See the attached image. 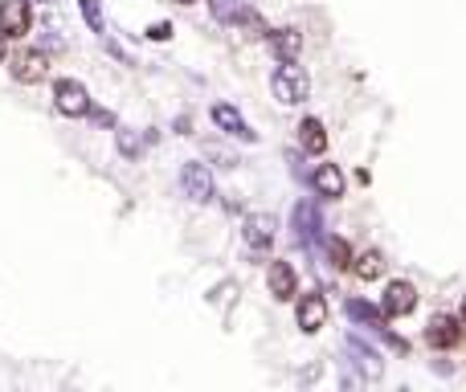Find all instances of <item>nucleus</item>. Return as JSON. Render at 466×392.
<instances>
[{
	"instance_id": "nucleus-1",
	"label": "nucleus",
	"mask_w": 466,
	"mask_h": 392,
	"mask_svg": "<svg viewBox=\"0 0 466 392\" xmlns=\"http://www.w3.org/2000/svg\"><path fill=\"white\" fill-rule=\"evenodd\" d=\"M270 90H275V98L283 106H299L311 95V78L299 62H278V70L270 74Z\"/></svg>"
},
{
	"instance_id": "nucleus-2",
	"label": "nucleus",
	"mask_w": 466,
	"mask_h": 392,
	"mask_svg": "<svg viewBox=\"0 0 466 392\" xmlns=\"http://www.w3.org/2000/svg\"><path fill=\"white\" fill-rule=\"evenodd\" d=\"M53 106H58V115L66 119H86L90 115V90H86L78 78H58L53 82Z\"/></svg>"
},
{
	"instance_id": "nucleus-3",
	"label": "nucleus",
	"mask_w": 466,
	"mask_h": 392,
	"mask_svg": "<svg viewBox=\"0 0 466 392\" xmlns=\"http://www.w3.org/2000/svg\"><path fill=\"white\" fill-rule=\"evenodd\" d=\"M12 78L21 86H37L50 78V53L45 50H21V53H12V62H9Z\"/></svg>"
},
{
	"instance_id": "nucleus-4",
	"label": "nucleus",
	"mask_w": 466,
	"mask_h": 392,
	"mask_svg": "<svg viewBox=\"0 0 466 392\" xmlns=\"http://www.w3.org/2000/svg\"><path fill=\"white\" fill-rule=\"evenodd\" d=\"M291 229H295V242L303 245V250H311V245L323 237V217H319L315 204L299 201L295 209H291Z\"/></svg>"
},
{
	"instance_id": "nucleus-5",
	"label": "nucleus",
	"mask_w": 466,
	"mask_h": 392,
	"mask_svg": "<svg viewBox=\"0 0 466 392\" xmlns=\"http://www.w3.org/2000/svg\"><path fill=\"white\" fill-rule=\"evenodd\" d=\"M181 188L192 204H209L213 201V172L205 168L201 159H189L181 168Z\"/></svg>"
},
{
	"instance_id": "nucleus-6",
	"label": "nucleus",
	"mask_w": 466,
	"mask_h": 392,
	"mask_svg": "<svg viewBox=\"0 0 466 392\" xmlns=\"http://www.w3.org/2000/svg\"><path fill=\"white\" fill-rule=\"evenodd\" d=\"M295 319H299V327H303V335L323 331L328 327V298L319 295V290H307V295L295 303Z\"/></svg>"
},
{
	"instance_id": "nucleus-7",
	"label": "nucleus",
	"mask_w": 466,
	"mask_h": 392,
	"mask_svg": "<svg viewBox=\"0 0 466 392\" xmlns=\"http://www.w3.org/2000/svg\"><path fill=\"white\" fill-rule=\"evenodd\" d=\"M458 340H462V319L458 315H434L430 323H425V343H430L434 351L458 348Z\"/></svg>"
},
{
	"instance_id": "nucleus-8",
	"label": "nucleus",
	"mask_w": 466,
	"mask_h": 392,
	"mask_svg": "<svg viewBox=\"0 0 466 392\" xmlns=\"http://www.w3.org/2000/svg\"><path fill=\"white\" fill-rule=\"evenodd\" d=\"M417 307V287L409 278H392L389 287H384V298H381V311L389 319H401Z\"/></svg>"
},
{
	"instance_id": "nucleus-9",
	"label": "nucleus",
	"mask_w": 466,
	"mask_h": 392,
	"mask_svg": "<svg viewBox=\"0 0 466 392\" xmlns=\"http://www.w3.org/2000/svg\"><path fill=\"white\" fill-rule=\"evenodd\" d=\"M275 234H278V225L270 212H245V221H242V242L250 245V250H270L275 245Z\"/></svg>"
},
{
	"instance_id": "nucleus-10",
	"label": "nucleus",
	"mask_w": 466,
	"mask_h": 392,
	"mask_svg": "<svg viewBox=\"0 0 466 392\" xmlns=\"http://www.w3.org/2000/svg\"><path fill=\"white\" fill-rule=\"evenodd\" d=\"M266 287H270V298L275 303H291V298L299 295V274L291 262H270V270H266Z\"/></svg>"
},
{
	"instance_id": "nucleus-11",
	"label": "nucleus",
	"mask_w": 466,
	"mask_h": 392,
	"mask_svg": "<svg viewBox=\"0 0 466 392\" xmlns=\"http://www.w3.org/2000/svg\"><path fill=\"white\" fill-rule=\"evenodd\" d=\"M33 25L29 0H0V33L4 37H25Z\"/></svg>"
},
{
	"instance_id": "nucleus-12",
	"label": "nucleus",
	"mask_w": 466,
	"mask_h": 392,
	"mask_svg": "<svg viewBox=\"0 0 466 392\" xmlns=\"http://www.w3.org/2000/svg\"><path fill=\"white\" fill-rule=\"evenodd\" d=\"M348 356H352V364L361 368V376H364V380H381V376H384V360H381V351H377V348H369V343H364L361 335H348Z\"/></svg>"
},
{
	"instance_id": "nucleus-13",
	"label": "nucleus",
	"mask_w": 466,
	"mask_h": 392,
	"mask_svg": "<svg viewBox=\"0 0 466 392\" xmlns=\"http://www.w3.org/2000/svg\"><path fill=\"white\" fill-rule=\"evenodd\" d=\"M213 123L225 131V135H233V139H242V143H258V131L245 123L242 115H237V106H229V103H217L213 106Z\"/></svg>"
},
{
	"instance_id": "nucleus-14",
	"label": "nucleus",
	"mask_w": 466,
	"mask_h": 392,
	"mask_svg": "<svg viewBox=\"0 0 466 392\" xmlns=\"http://www.w3.org/2000/svg\"><path fill=\"white\" fill-rule=\"evenodd\" d=\"M344 315H348L352 323H361V327H369L372 335H381V331L389 327V315H384L381 307H372V303H364V298H348V303H344Z\"/></svg>"
},
{
	"instance_id": "nucleus-15",
	"label": "nucleus",
	"mask_w": 466,
	"mask_h": 392,
	"mask_svg": "<svg viewBox=\"0 0 466 392\" xmlns=\"http://www.w3.org/2000/svg\"><path fill=\"white\" fill-rule=\"evenodd\" d=\"M311 188H315V196H323V201H339V196H344V172H339V164H319V168L311 172Z\"/></svg>"
},
{
	"instance_id": "nucleus-16",
	"label": "nucleus",
	"mask_w": 466,
	"mask_h": 392,
	"mask_svg": "<svg viewBox=\"0 0 466 392\" xmlns=\"http://www.w3.org/2000/svg\"><path fill=\"white\" fill-rule=\"evenodd\" d=\"M299 148L307 151V156H323L328 151V127H323V119L307 115L299 123Z\"/></svg>"
},
{
	"instance_id": "nucleus-17",
	"label": "nucleus",
	"mask_w": 466,
	"mask_h": 392,
	"mask_svg": "<svg viewBox=\"0 0 466 392\" xmlns=\"http://www.w3.org/2000/svg\"><path fill=\"white\" fill-rule=\"evenodd\" d=\"M266 37H270V50H275L278 62H299L303 58V33L299 29H275Z\"/></svg>"
},
{
	"instance_id": "nucleus-18",
	"label": "nucleus",
	"mask_w": 466,
	"mask_h": 392,
	"mask_svg": "<svg viewBox=\"0 0 466 392\" xmlns=\"http://www.w3.org/2000/svg\"><path fill=\"white\" fill-rule=\"evenodd\" d=\"M213 12V21L221 25H250V17H254V9L245 4V0H205Z\"/></svg>"
},
{
	"instance_id": "nucleus-19",
	"label": "nucleus",
	"mask_w": 466,
	"mask_h": 392,
	"mask_svg": "<svg viewBox=\"0 0 466 392\" xmlns=\"http://www.w3.org/2000/svg\"><path fill=\"white\" fill-rule=\"evenodd\" d=\"M352 274L361 278V282H377L384 274V254L381 250H364V254H352Z\"/></svg>"
},
{
	"instance_id": "nucleus-20",
	"label": "nucleus",
	"mask_w": 466,
	"mask_h": 392,
	"mask_svg": "<svg viewBox=\"0 0 466 392\" xmlns=\"http://www.w3.org/2000/svg\"><path fill=\"white\" fill-rule=\"evenodd\" d=\"M323 245H328V262L336 265V270H348L352 265V245L344 242V237H323Z\"/></svg>"
},
{
	"instance_id": "nucleus-21",
	"label": "nucleus",
	"mask_w": 466,
	"mask_h": 392,
	"mask_svg": "<svg viewBox=\"0 0 466 392\" xmlns=\"http://www.w3.org/2000/svg\"><path fill=\"white\" fill-rule=\"evenodd\" d=\"M115 143H119V156H128V159H139V151H144V139L131 127H119V123H115Z\"/></svg>"
},
{
	"instance_id": "nucleus-22",
	"label": "nucleus",
	"mask_w": 466,
	"mask_h": 392,
	"mask_svg": "<svg viewBox=\"0 0 466 392\" xmlns=\"http://www.w3.org/2000/svg\"><path fill=\"white\" fill-rule=\"evenodd\" d=\"M78 9H82V21L90 25V33H98V37H103V33H106L103 4H98V0H78Z\"/></svg>"
},
{
	"instance_id": "nucleus-23",
	"label": "nucleus",
	"mask_w": 466,
	"mask_h": 392,
	"mask_svg": "<svg viewBox=\"0 0 466 392\" xmlns=\"http://www.w3.org/2000/svg\"><path fill=\"white\" fill-rule=\"evenodd\" d=\"M172 33H176V29H172L168 21H156V25L148 29V37H151V42H172Z\"/></svg>"
},
{
	"instance_id": "nucleus-24",
	"label": "nucleus",
	"mask_w": 466,
	"mask_h": 392,
	"mask_svg": "<svg viewBox=\"0 0 466 392\" xmlns=\"http://www.w3.org/2000/svg\"><path fill=\"white\" fill-rule=\"evenodd\" d=\"M103 45H106V53H115V58H119V62H123V65H136V62H131V53L123 50V45H119V42H111L106 33H103Z\"/></svg>"
},
{
	"instance_id": "nucleus-25",
	"label": "nucleus",
	"mask_w": 466,
	"mask_h": 392,
	"mask_svg": "<svg viewBox=\"0 0 466 392\" xmlns=\"http://www.w3.org/2000/svg\"><path fill=\"white\" fill-rule=\"evenodd\" d=\"M90 119H95L98 127H115V115H111V111H103V106H90Z\"/></svg>"
},
{
	"instance_id": "nucleus-26",
	"label": "nucleus",
	"mask_w": 466,
	"mask_h": 392,
	"mask_svg": "<svg viewBox=\"0 0 466 392\" xmlns=\"http://www.w3.org/2000/svg\"><path fill=\"white\" fill-rule=\"evenodd\" d=\"M4 53H9V37L0 33V62H4Z\"/></svg>"
},
{
	"instance_id": "nucleus-27",
	"label": "nucleus",
	"mask_w": 466,
	"mask_h": 392,
	"mask_svg": "<svg viewBox=\"0 0 466 392\" xmlns=\"http://www.w3.org/2000/svg\"><path fill=\"white\" fill-rule=\"evenodd\" d=\"M458 319H462V327H466V303H462V315H458Z\"/></svg>"
},
{
	"instance_id": "nucleus-28",
	"label": "nucleus",
	"mask_w": 466,
	"mask_h": 392,
	"mask_svg": "<svg viewBox=\"0 0 466 392\" xmlns=\"http://www.w3.org/2000/svg\"><path fill=\"white\" fill-rule=\"evenodd\" d=\"M176 4H197V0H176Z\"/></svg>"
},
{
	"instance_id": "nucleus-29",
	"label": "nucleus",
	"mask_w": 466,
	"mask_h": 392,
	"mask_svg": "<svg viewBox=\"0 0 466 392\" xmlns=\"http://www.w3.org/2000/svg\"><path fill=\"white\" fill-rule=\"evenodd\" d=\"M42 4H53V0H42Z\"/></svg>"
}]
</instances>
